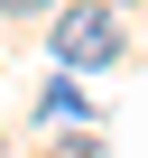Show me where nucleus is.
Masks as SVG:
<instances>
[{"label": "nucleus", "instance_id": "1", "mask_svg": "<svg viewBox=\"0 0 148 158\" xmlns=\"http://www.w3.org/2000/svg\"><path fill=\"white\" fill-rule=\"evenodd\" d=\"M56 56L65 65H111L120 56V19L102 10V0H93V10H65L56 19Z\"/></svg>", "mask_w": 148, "mask_h": 158}, {"label": "nucleus", "instance_id": "2", "mask_svg": "<svg viewBox=\"0 0 148 158\" xmlns=\"http://www.w3.org/2000/svg\"><path fill=\"white\" fill-rule=\"evenodd\" d=\"M46 158H102V139H65V149H46Z\"/></svg>", "mask_w": 148, "mask_h": 158}, {"label": "nucleus", "instance_id": "3", "mask_svg": "<svg viewBox=\"0 0 148 158\" xmlns=\"http://www.w3.org/2000/svg\"><path fill=\"white\" fill-rule=\"evenodd\" d=\"M0 10H46V0H0Z\"/></svg>", "mask_w": 148, "mask_h": 158}, {"label": "nucleus", "instance_id": "4", "mask_svg": "<svg viewBox=\"0 0 148 158\" xmlns=\"http://www.w3.org/2000/svg\"><path fill=\"white\" fill-rule=\"evenodd\" d=\"M111 10H130V0H111Z\"/></svg>", "mask_w": 148, "mask_h": 158}, {"label": "nucleus", "instance_id": "5", "mask_svg": "<svg viewBox=\"0 0 148 158\" xmlns=\"http://www.w3.org/2000/svg\"><path fill=\"white\" fill-rule=\"evenodd\" d=\"M0 158H10V139H0Z\"/></svg>", "mask_w": 148, "mask_h": 158}]
</instances>
